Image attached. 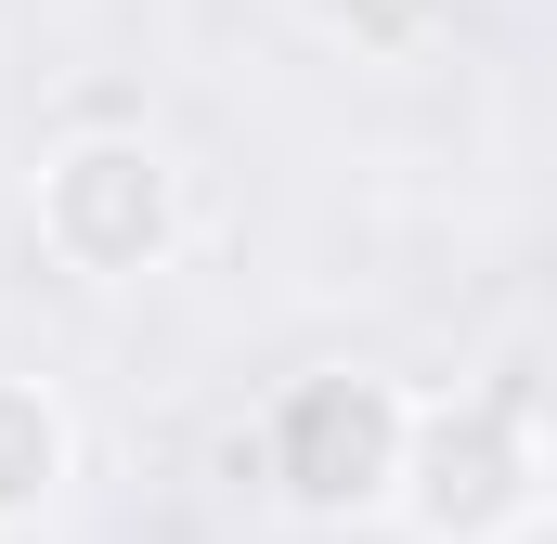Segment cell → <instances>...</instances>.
<instances>
[{"instance_id": "cell-2", "label": "cell", "mask_w": 557, "mask_h": 544, "mask_svg": "<svg viewBox=\"0 0 557 544\" xmlns=\"http://www.w3.org/2000/svg\"><path fill=\"white\" fill-rule=\"evenodd\" d=\"M65 234H78V247L156 234V169H143V156H78V169H65Z\"/></svg>"}, {"instance_id": "cell-3", "label": "cell", "mask_w": 557, "mask_h": 544, "mask_svg": "<svg viewBox=\"0 0 557 544\" xmlns=\"http://www.w3.org/2000/svg\"><path fill=\"white\" fill-rule=\"evenodd\" d=\"M39 467H52V428H39L26 403H0V506H13V493H26Z\"/></svg>"}, {"instance_id": "cell-1", "label": "cell", "mask_w": 557, "mask_h": 544, "mask_svg": "<svg viewBox=\"0 0 557 544\" xmlns=\"http://www.w3.org/2000/svg\"><path fill=\"white\" fill-rule=\"evenodd\" d=\"M376 454H389V415H376V403H337V390H324V403L298 415V493H311V506L363 493Z\"/></svg>"}]
</instances>
